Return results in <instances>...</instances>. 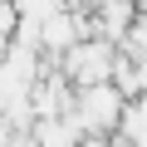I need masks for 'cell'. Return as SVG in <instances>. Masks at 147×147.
<instances>
[{
    "mask_svg": "<svg viewBox=\"0 0 147 147\" xmlns=\"http://www.w3.org/2000/svg\"><path fill=\"white\" fill-rule=\"evenodd\" d=\"M123 93L113 88V79L103 84H79L74 88V103H69V123L79 127L84 137H108L118 127V113H123Z\"/></svg>",
    "mask_w": 147,
    "mask_h": 147,
    "instance_id": "6da1fadb",
    "label": "cell"
},
{
    "mask_svg": "<svg viewBox=\"0 0 147 147\" xmlns=\"http://www.w3.org/2000/svg\"><path fill=\"white\" fill-rule=\"evenodd\" d=\"M64 79L79 88V84H103L113 79V64H118V44L103 39V34H84V39H74L59 59H49Z\"/></svg>",
    "mask_w": 147,
    "mask_h": 147,
    "instance_id": "7a4b0ae2",
    "label": "cell"
},
{
    "mask_svg": "<svg viewBox=\"0 0 147 147\" xmlns=\"http://www.w3.org/2000/svg\"><path fill=\"white\" fill-rule=\"evenodd\" d=\"M132 15H137V0H98V5H88L93 34H103V39H113V44H123Z\"/></svg>",
    "mask_w": 147,
    "mask_h": 147,
    "instance_id": "3957f363",
    "label": "cell"
},
{
    "mask_svg": "<svg viewBox=\"0 0 147 147\" xmlns=\"http://www.w3.org/2000/svg\"><path fill=\"white\" fill-rule=\"evenodd\" d=\"M25 137L30 147H84V132L69 123V113H39Z\"/></svg>",
    "mask_w": 147,
    "mask_h": 147,
    "instance_id": "277c9868",
    "label": "cell"
},
{
    "mask_svg": "<svg viewBox=\"0 0 147 147\" xmlns=\"http://www.w3.org/2000/svg\"><path fill=\"white\" fill-rule=\"evenodd\" d=\"M127 59H137V64H147V15L137 10L132 15V25H127V34H123V44H118Z\"/></svg>",
    "mask_w": 147,
    "mask_h": 147,
    "instance_id": "5b68a950",
    "label": "cell"
},
{
    "mask_svg": "<svg viewBox=\"0 0 147 147\" xmlns=\"http://www.w3.org/2000/svg\"><path fill=\"white\" fill-rule=\"evenodd\" d=\"M69 5H84V10H88V5H98V0H69Z\"/></svg>",
    "mask_w": 147,
    "mask_h": 147,
    "instance_id": "8992f818",
    "label": "cell"
},
{
    "mask_svg": "<svg viewBox=\"0 0 147 147\" xmlns=\"http://www.w3.org/2000/svg\"><path fill=\"white\" fill-rule=\"evenodd\" d=\"M25 147H30V142H25Z\"/></svg>",
    "mask_w": 147,
    "mask_h": 147,
    "instance_id": "52a82bcc",
    "label": "cell"
}]
</instances>
